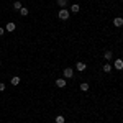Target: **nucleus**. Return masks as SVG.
Wrapping results in <instances>:
<instances>
[{"instance_id":"obj_17","label":"nucleus","mask_w":123,"mask_h":123,"mask_svg":"<svg viewBox=\"0 0 123 123\" xmlns=\"http://www.w3.org/2000/svg\"><path fill=\"white\" fill-rule=\"evenodd\" d=\"M3 90H5V84H3V82H0V92H3Z\"/></svg>"},{"instance_id":"obj_14","label":"nucleus","mask_w":123,"mask_h":123,"mask_svg":"<svg viewBox=\"0 0 123 123\" xmlns=\"http://www.w3.org/2000/svg\"><path fill=\"white\" fill-rule=\"evenodd\" d=\"M79 3H74V5H72V7H71V10H69V12H74V13H79Z\"/></svg>"},{"instance_id":"obj_8","label":"nucleus","mask_w":123,"mask_h":123,"mask_svg":"<svg viewBox=\"0 0 123 123\" xmlns=\"http://www.w3.org/2000/svg\"><path fill=\"white\" fill-rule=\"evenodd\" d=\"M56 85L59 87V89H64V87H66V79H57Z\"/></svg>"},{"instance_id":"obj_5","label":"nucleus","mask_w":123,"mask_h":123,"mask_svg":"<svg viewBox=\"0 0 123 123\" xmlns=\"http://www.w3.org/2000/svg\"><path fill=\"white\" fill-rule=\"evenodd\" d=\"M113 26H117V28L123 26V18H122V17H117V18H113Z\"/></svg>"},{"instance_id":"obj_3","label":"nucleus","mask_w":123,"mask_h":123,"mask_svg":"<svg viewBox=\"0 0 123 123\" xmlns=\"http://www.w3.org/2000/svg\"><path fill=\"white\" fill-rule=\"evenodd\" d=\"M113 67L117 69V71H122V69H123V59H120V57H118V59H115Z\"/></svg>"},{"instance_id":"obj_10","label":"nucleus","mask_w":123,"mask_h":123,"mask_svg":"<svg viewBox=\"0 0 123 123\" xmlns=\"http://www.w3.org/2000/svg\"><path fill=\"white\" fill-rule=\"evenodd\" d=\"M28 13H30V10L26 8V7H21V8H20V15H21V17H26Z\"/></svg>"},{"instance_id":"obj_9","label":"nucleus","mask_w":123,"mask_h":123,"mask_svg":"<svg viewBox=\"0 0 123 123\" xmlns=\"http://www.w3.org/2000/svg\"><path fill=\"white\" fill-rule=\"evenodd\" d=\"M20 80H21V79H20L18 76H13L12 79H10V82H12V85H18V84H20Z\"/></svg>"},{"instance_id":"obj_6","label":"nucleus","mask_w":123,"mask_h":123,"mask_svg":"<svg viewBox=\"0 0 123 123\" xmlns=\"http://www.w3.org/2000/svg\"><path fill=\"white\" fill-rule=\"evenodd\" d=\"M112 57H113V53H112L110 49H107V51L104 53V59L105 61H112Z\"/></svg>"},{"instance_id":"obj_13","label":"nucleus","mask_w":123,"mask_h":123,"mask_svg":"<svg viewBox=\"0 0 123 123\" xmlns=\"http://www.w3.org/2000/svg\"><path fill=\"white\" fill-rule=\"evenodd\" d=\"M67 2H69V0H57V5H59L61 8H66V7H67Z\"/></svg>"},{"instance_id":"obj_15","label":"nucleus","mask_w":123,"mask_h":123,"mask_svg":"<svg viewBox=\"0 0 123 123\" xmlns=\"http://www.w3.org/2000/svg\"><path fill=\"white\" fill-rule=\"evenodd\" d=\"M64 122H66L64 115H57V117H56V123H64Z\"/></svg>"},{"instance_id":"obj_18","label":"nucleus","mask_w":123,"mask_h":123,"mask_svg":"<svg viewBox=\"0 0 123 123\" xmlns=\"http://www.w3.org/2000/svg\"><path fill=\"white\" fill-rule=\"evenodd\" d=\"M3 33H5V28H2V26H0V36H2Z\"/></svg>"},{"instance_id":"obj_12","label":"nucleus","mask_w":123,"mask_h":123,"mask_svg":"<svg viewBox=\"0 0 123 123\" xmlns=\"http://www.w3.org/2000/svg\"><path fill=\"white\" fill-rule=\"evenodd\" d=\"M79 89H80L82 92H87V90H89V84H87V82H82V84L79 85Z\"/></svg>"},{"instance_id":"obj_1","label":"nucleus","mask_w":123,"mask_h":123,"mask_svg":"<svg viewBox=\"0 0 123 123\" xmlns=\"http://www.w3.org/2000/svg\"><path fill=\"white\" fill-rule=\"evenodd\" d=\"M57 17H59V20H62V21H67L69 17H71V12H69L67 8H61L59 13H57Z\"/></svg>"},{"instance_id":"obj_7","label":"nucleus","mask_w":123,"mask_h":123,"mask_svg":"<svg viewBox=\"0 0 123 123\" xmlns=\"http://www.w3.org/2000/svg\"><path fill=\"white\" fill-rule=\"evenodd\" d=\"M15 28H17V25H15V23H7V25H5V31H10V33H12V31H15Z\"/></svg>"},{"instance_id":"obj_2","label":"nucleus","mask_w":123,"mask_h":123,"mask_svg":"<svg viewBox=\"0 0 123 123\" xmlns=\"http://www.w3.org/2000/svg\"><path fill=\"white\" fill-rule=\"evenodd\" d=\"M62 74H64L66 79H71V77H74V71H72V67H66Z\"/></svg>"},{"instance_id":"obj_19","label":"nucleus","mask_w":123,"mask_h":123,"mask_svg":"<svg viewBox=\"0 0 123 123\" xmlns=\"http://www.w3.org/2000/svg\"><path fill=\"white\" fill-rule=\"evenodd\" d=\"M0 66H2V62H0Z\"/></svg>"},{"instance_id":"obj_20","label":"nucleus","mask_w":123,"mask_h":123,"mask_svg":"<svg viewBox=\"0 0 123 123\" xmlns=\"http://www.w3.org/2000/svg\"><path fill=\"white\" fill-rule=\"evenodd\" d=\"M122 2H123V0H122Z\"/></svg>"},{"instance_id":"obj_16","label":"nucleus","mask_w":123,"mask_h":123,"mask_svg":"<svg viewBox=\"0 0 123 123\" xmlns=\"http://www.w3.org/2000/svg\"><path fill=\"white\" fill-rule=\"evenodd\" d=\"M20 8H21V3H20L18 0H17V2H13V10H18V12H20Z\"/></svg>"},{"instance_id":"obj_4","label":"nucleus","mask_w":123,"mask_h":123,"mask_svg":"<svg viewBox=\"0 0 123 123\" xmlns=\"http://www.w3.org/2000/svg\"><path fill=\"white\" fill-rule=\"evenodd\" d=\"M76 69L79 72H84L85 69H87V64H85V62H76Z\"/></svg>"},{"instance_id":"obj_11","label":"nucleus","mask_w":123,"mask_h":123,"mask_svg":"<svg viewBox=\"0 0 123 123\" xmlns=\"http://www.w3.org/2000/svg\"><path fill=\"white\" fill-rule=\"evenodd\" d=\"M102 69H104V72H107V74H108V72L112 71V64H108V62H105Z\"/></svg>"}]
</instances>
